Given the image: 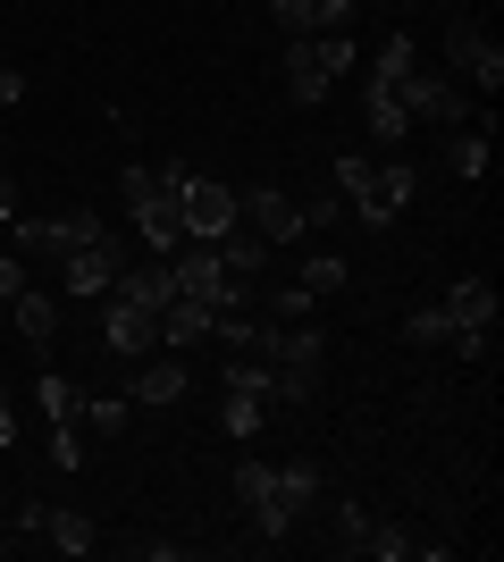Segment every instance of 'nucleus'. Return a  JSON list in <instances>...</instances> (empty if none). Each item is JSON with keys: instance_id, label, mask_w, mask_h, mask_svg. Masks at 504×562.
<instances>
[{"instance_id": "f257e3e1", "label": "nucleus", "mask_w": 504, "mask_h": 562, "mask_svg": "<svg viewBox=\"0 0 504 562\" xmlns=\"http://www.w3.org/2000/svg\"><path fill=\"white\" fill-rule=\"evenodd\" d=\"M336 193H345V211H354L370 235H387V227H395V211L421 193V168H412V160H370V151H345V160H336Z\"/></svg>"}, {"instance_id": "f03ea898", "label": "nucleus", "mask_w": 504, "mask_h": 562, "mask_svg": "<svg viewBox=\"0 0 504 562\" xmlns=\"http://www.w3.org/2000/svg\"><path fill=\"white\" fill-rule=\"evenodd\" d=\"M177 177H186V160L168 168H119V193H126V218H135V235H144L152 252H177L186 244V211H177Z\"/></svg>"}, {"instance_id": "7ed1b4c3", "label": "nucleus", "mask_w": 504, "mask_h": 562, "mask_svg": "<svg viewBox=\"0 0 504 562\" xmlns=\"http://www.w3.org/2000/svg\"><path fill=\"white\" fill-rule=\"evenodd\" d=\"M345 68H354V34H287V101L294 110H320Z\"/></svg>"}, {"instance_id": "20e7f679", "label": "nucleus", "mask_w": 504, "mask_h": 562, "mask_svg": "<svg viewBox=\"0 0 504 562\" xmlns=\"http://www.w3.org/2000/svg\"><path fill=\"white\" fill-rule=\"evenodd\" d=\"M320 361H328V336H320L312 319L269 328V378H278V403H312L320 395Z\"/></svg>"}, {"instance_id": "39448f33", "label": "nucleus", "mask_w": 504, "mask_h": 562, "mask_svg": "<svg viewBox=\"0 0 504 562\" xmlns=\"http://www.w3.org/2000/svg\"><path fill=\"white\" fill-rule=\"evenodd\" d=\"M269 403H278V378H269V361H253V352H236V370H227V386H219V428L236 437V446H253L269 420Z\"/></svg>"}, {"instance_id": "423d86ee", "label": "nucleus", "mask_w": 504, "mask_h": 562, "mask_svg": "<svg viewBox=\"0 0 504 562\" xmlns=\"http://www.w3.org/2000/svg\"><path fill=\"white\" fill-rule=\"evenodd\" d=\"M437 311H446V328H455L446 345L471 352V361H488V345H496V285L462 278V285H446V303H437Z\"/></svg>"}, {"instance_id": "0eeeda50", "label": "nucleus", "mask_w": 504, "mask_h": 562, "mask_svg": "<svg viewBox=\"0 0 504 562\" xmlns=\"http://www.w3.org/2000/svg\"><path fill=\"white\" fill-rule=\"evenodd\" d=\"M177 211H186V244H219V235H236V218H244V202H236V186H211V177H177Z\"/></svg>"}, {"instance_id": "6e6552de", "label": "nucleus", "mask_w": 504, "mask_h": 562, "mask_svg": "<svg viewBox=\"0 0 504 562\" xmlns=\"http://www.w3.org/2000/svg\"><path fill=\"white\" fill-rule=\"evenodd\" d=\"M446 68H455L471 93L496 101V85H504V43H496V34H480L471 18H455V25H446Z\"/></svg>"}, {"instance_id": "1a4fd4ad", "label": "nucleus", "mask_w": 504, "mask_h": 562, "mask_svg": "<svg viewBox=\"0 0 504 562\" xmlns=\"http://www.w3.org/2000/svg\"><path fill=\"white\" fill-rule=\"evenodd\" d=\"M93 235H110L101 227V211H59V218H18V252L25 260H51V269H59V260L76 252V244H93Z\"/></svg>"}, {"instance_id": "9d476101", "label": "nucleus", "mask_w": 504, "mask_h": 562, "mask_svg": "<svg viewBox=\"0 0 504 562\" xmlns=\"http://www.w3.org/2000/svg\"><path fill=\"white\" fill-rule=\"evenodd\" d=\"M236 513L253 520V538H294V513L278 504V462H236Z\"/></svg>"}, {"instance_id": "9b49d317", "label": "nucleus", "mask_w": 504, "mask_h": 562, "mask_svg": "<svg viewBox=\"0 0 504 562\" xmlns=\"http://www.w3.org/2000/svg\"><path fill=\"white\" fill-rule=\"evenodd\" d=\"M119 269H126V252L110 235H93V244H76V252L59 260V294H68V303H101V294L119 285Z\"/></svg>"}, {"instance_id": "f8f14e48", "label": "nucleus", "mask_w": 504, "mask_h": 562, "mask_svg": "<svg viewBox=\"0 0 504 562\" xmlns=\"http://www.w3.org/2000/svg\"><path fill=\"white\" fill-rule=\"evenodd\" d=\"M236 202H244V218H253V235H261L269 252H287V244L312 235V227H303V202H294L287 186H244Z\"/></svg>"}, {"instance_id": "ddd939ff", "label": "nucleus", "mask_w": 504, "mask_h": 562, "mask_svg": "<svg viewBox=\"0 0 504 562\" xmlns=\"http://www.w3.org/2000/svg\"><path fill=\"white\" fill-rule=\"evenodd\" d=\"M101 345H110V361H144L152 345H160V311L144 303H126V294H101Z\"/></svg>"}, {"instance_id": "4468645a", "label": "nucleus", "mask_w": 504, "mask_h": 562, "mask_svg": "<svg viewBox=\"0 0 504 562\" xmlns=\"http://www.w3.org/2000/svg\"><path fill=\"white\" fill-rule=\"evenodd\" d=\"M168 269H177V294H193V303H211V311H244V294H253L244 278H227V260H219L211 244L193 260H168Z\"/></svg>"}, {"instance_id": "2eb2a0df", "label": "nucleus", "mask_w": 504, "mask_h": 562, "mask_svg": "<svg viewBox=\"0 0 504 562\" xmlns=\"http://www.w3.org/2000/svg\"><path fill=\"white\" fill-rule=\"evenodd\" d=\"M395 101H404V117H412V126H421V117H429V126H462V117H471V101H462V85H455V76H421V68H412L404 85H395Z\"/></svg>"}, {"instance_id": "dca6fc26", "label": "nucleus", "mask_w": 504, "mask_h": 562, "mask_svg": "<svg viewBox=\"0 0 504 562\" xmlns=\"http://www.w3.org/2000/svg\"><path fill=\"white\" fill-rule=\"evenodd\" d=\"M186 386H193V370H186V352H168L160 345V361H135V378H126V403H152V412H168V403H186Z\"/></svg>"}, {"instance_id": "f3484780", "label": "nucleus", "mask_w": 504, "mask_h": 562, "mask_svg": "<svg viewBox=\"0 0 504 562\" xmlns=\"http://www.w3.org/2000/svg\"><path fill=\"white\" fill-rule=\"evenodd\" d=\"M269 9H278V25H287V34H345L361 0H269Z\"/></svg>"}, {"instance_id": "a211bd4d", "label": "nucleus", "mask_w": 504, "mask_h": 562, "mask_svg": "<svg viewBox=\"0 0 504 562\" xmlns=\"http://www.w3.org/2000/svg\"><path fill=\"white\" fill-rule=\"evenodd\" d=\"M211 319H219L211 303H193V294H168V303H160V345H168V352H193L202 336H211Z\"/></svg>"}, {"instance_id": "6ab92c4d", "label": "nucleus", "mask_w": 504, "mask_h": 562, "mask_svg": "<svg viewBox=\"0 0 504 562\" xmlns=\"http://www.w3.org/2000/svg\"><path fill=\"white\" fill-rule=\"evenodd\" d=\"M320 495H328V470H320V462H278V504H287L294 520L312 513Z\"/></svg>"}, {"instance_id": "aec40b11", "label": "nucleus", "mask_w": 504, "mask_h": 562, "mask_svg": "<svg viewBox=\"0 0 504 562\" xmlns=\"http://www.w3.org/2000/svg\"><path fill=\"white\" fill-rule=\"evenodd\" d=\"M34 538H51L59 554H93V520H85V513H68V504H43Z\"/></svg>"}, {"instance_id": "412c9836", "label": "nucleus", "mask_w": 504, "mask_h": 562, "mask_svg": "<svg viewBox=\"0 0 504 562\" xmlns=\"http://www.w3.org/2000/svg\"><path fill=\"white\" fill-rule=\"evenodd\" d=\"M488 135H496V126H462V135L446 143V168H455V177H471V186H480L488 168H496V151H488Z\"/></svg>"}, {"instance_id": "4be33fe9", "label": "nucleus", "mask_w": 504, "mask_h": 562, "mask_svg": "<svg viewBox=\"0 0 504 562\" xmlns=\"http://www.w3.org/2000/svg\"><path fill=\"white\" fill-rule=\"evenodd\" d=\"M9 311H18L25 345H34V352H43V361H51V336H59V311H51V294H34V285H25V294H18V303H9Z\"/></svg>"}, {"instance_id": "5701e85b", "label": "nucleus", "mask_w": 504, "mask_h": 562, "mask_svg": "<svg viewBox=\"0 0 504 562\" xmlns=\"http://www.w3.org/2000/svg\"><path fill=\"white\" fill-rule=\"evenodd\" d=\"M404 76H412V34H404V25H395V34H387V43H379V59H370V76H361V85H379V93H395Z\"/></svg>"}, {"instance_id": "b1692460", "label": "nucleus", "mask_w": 504, "mask_h": 562, "mask_svg": "<svg viewBox=\"0 0 504 562\" xmlns=\"http://www.w3.org/2000/svg\"><path fill=\"white\" fill-rule=\"evenodd\" d=\"M361 117H370V135H379V143H404V135H412L404 101H395V93H379V85H361Z\"/></svg>"}, {"instance_id": "393cba45", "label": "nucleus", "mask_w": 504, "mask_h": 562, "mask_svg": "<svg viewBox=\"0 0 504 562\" xmlns=\"http://www.w3.org/2000/svg\"><path fill=\"white\" fill-rule=\"evenodd\" d=\"M211 252L227 260V278H244V285H253V278L269 269V244H261V235H219Z\"/></svg>"}, {"instance_id": "a878e982", "label": "nucleus", "mask_w": 504, "mask_h": 562, "mask_svg": "<svg viewBox=\"0 0 504 562\" xmlns=\"http://www.w3.org/2000/svg\"><path fill=\"white\" fill-rule=\"evenodd\" d=\"M34 403H43V420H51V428L85 412V395H76V386H68V378H59V370H51V361H43V378H34Z\"/></svg>"}, {"instance_id": "bb28decb", "label": "nucleus", "mask_w": 504, "mask_h": 562, "mask_svg": "<svg viewBox=\"0 0 504 562\" xmlns=\"http://www.w3.org/2000/svg\"><path fill=\"white\" fill-rule=\"evenodd\" d=\"M312 311H320V294H312V285H269V328H294V319H312Z\"/></svg>"}, {"instance_id": "cd10ccee", "label": "nucleus", "mask_w": 504, "mask_h": 562, "mask_svg": "<svg viewBox=\"0 0 504 562\" xmlns=\"http://www.w3.org/2000/svg\"><path fill=\"white\" fill-rule=\"evenodd\" d=\"M361 554H379V562H412V554H421V538H412L404 520H370V546H361Z\"/></svg>"}, {"instance_id": "c85d7f7f", "label": "nucleus", "mask_w": 504, "mask_h": 562, "mask_svg": "<svg viewBox=\"0 0 504 562\" xmlns=\"http://www.w3.org/2000/svg\"><path fill=\"white\" fill-rule=\"evenodd\" d=\"M294 285H312V294H336V285H345V260H336V252H303V260H294Z\"/></svg>"}, {"instance_id": "c756f323", "label": "nucleus", "mask_w": 504, "mask_h": 562, "mask_svg": "<svg viewBox=\"0 0 504 562\" xmlns=\"http://www.w3.org/2000/svg\"><path fill=\"white\" fill-rule=\"evenodd\" d=\"M370 504H354V495H345V504H336V546H345V554H361V546H370Z\"/></svg>"}, {"instance_id": "7c9ffc66", "label": "nucleus", "mask_w": 504, "mask_h": 562, "mask_svg": "<svg viewBox=\"0 0 504 562\" xmlns=\"http://www.w3.org/2000/svg\"><path fill=\"white\" fill-rule=\"evenodd\" d=\"M404 336H412V345H421V352H437V345H446V336H455V328H446V311H437V303H412Z\"/></svg>"}, {"instance_id": "2f4dec72", "label": "nucleus", "mask_w": 504, "mask_h": 562, "mask_svg": "<svg viewBox=\"0 0 504 562\" xmlns=\"http://www.w3.org/2000/svg\"><path fill=\"white\" fill-rule=\"evenodd\" d=\"M85 420L93 437H126V395H85Z\"/></svg>"}, {"instance_id": "473e14b6", "label": "nucleus", "mask_w": 504, "mask_h": 562, "mask_svg": "<svg viewBox=\"0 0 504 562\" xmlns=\"http://www.w3.org/2000/svg\"><path fill=\"white\" fill-rule=\"evenodd\" d=\"M51 470H85V446H76V420L51 428Z\"/></svg>"}, {"instance_id": "72a5a7b5", "label": "nucleus", "mask_w": 504, "mask_h": 562, "mask_svg": "<svg viewBox=\"0 0 504 562\" xmlns=\"http://www.w3.org/2000/svg\"><path fill=\"white\" fill-rule=\"evenodd\" d=\"M336 218H345V193H312L303 202V227H336Z\"/></svg>"}, {"instance_id": "f704fd0d", "label": "nucleus", "mask_w": 504, "mask_h": 562, "mask_svg": "<svg viewBox=\"0 0 504 562\" xmlns=\"http://www.w3.org/2000/svg\"><path fill=\"white\" fill-rule=\"evenodd\" d=\"M193 546H177V538H135V562H186Z\"/></svg>"}, {"instance_id": "c9c22d12", "label": "nucleus", "mask_w": 504, "mask_h": 562, "mask_svg": "<svg viewBox=\"0 0 504 562\" xmlns=\"http://www.w3.org/2000/svg\"><path fill=\"white\" fill-rule=\"evenodd\" d=\"M0 453H18V395L0 386Z\"/></svg>"}, {"instance_id": "e433bc0d", "label": "nucleus", "mask_w": 504, "mask_h": 562, "mask_svg": "<svg viewBox=\"0 0 504 562\" xmlns=\"http://www.w3.org/2000/svg\"><path fill=\"white\" fill-rule=\"evenodd\" d=\"M25 294V269H18V252H0V303H18Z\"/></svg>"}, {"instance_id": "4c0bfd02", "label": "nucleus", "mask_w": 504, "mask_h": 562, "mask_svg": "<svg viewBox=\"0 0 504 562\" xmlns=\"http://www.w3.org/2000/svg\"><path fill=\"white\" fill-rule=\"evenodd\" d=\"M9 101H25V68H0V110Z\"/></svg>"}, {"instance_id": "58836bf2", "label": "nucleus", "mask_w": 504, "mask_h": 562, "mask_svg": "<svg viewBox=\"0 0 504 562\" xmlns=\"http://www.w3.org/2000/svg\"><path fill=\"white\" fill-rule=\"evenodd\" d=\"M9 218H18V177L0 168V227H9Z\"/></svg>"}]
</instances>
